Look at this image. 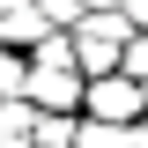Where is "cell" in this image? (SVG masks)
Wrapping results in <instances>:
<instances>
[{
  "mask_svg": "<svg viewBox=\"0 0 148 148\" xmlns=\"http://www.w3.org/2000/svg\"><path fill=\"white\" fill-rule=\"evenodd\" d=\"M82 96H89V74L74 67V37L59 30V37H45L30 52V104L37 111H74L82 119Z\"/></svg>",
  "mask_w": 148,
  "mask_h": 148,
  "instance_id": "6da1fadb",
  "label": "cell"
},
{
  "mask_svg": "<svg viewBox=\"0 0 148 148\" xmlns=\"http://www.w3.org/2000/svg\"><path fill=\"white\" fill-rule=\"evenodd\" d=\"M67 37H74V67L89 74V82H104V74L126 67V52H133V37H141V30H133L126 15H82Z\"/></svg>",
  "mask_w": 148,
  "mask_h": 148,
  "instance_id": "7a4b0ae2",
  "label": "cell"
},
{
  "mask_svg": "<svg viewBox=\"0 0 148 148\" xmlns=\"http://www.w3.org/2000/svg\"><path fill=\"white\" fill-rule=\"evenodd\" d=\"M82 119H96V126H141L148 119V89L126 82V74H104V82H89V96H82Z\"/></svg>",
  "mask_w": 148,
  "mask_h": 148,
  "instance_id": "3957f363",
  "label": "cell"
},
{
  "mask_svg": "<svg viewBox=\"0 0 148 148\" xmlns=\"http://www.w3.org/2000/svg\"><path fill=\"white\" fill-rule=\"evenodd\" d=\"M45 37H59L37 15V0H0V52H37Z\"/></svg>",
  "mask_w": 148,
  "mask_h": 148,
  "instance_id": "277c9868",
  "label": "cell"
},
{
  "mask_svg": "<svg viewBox=\"0 0 148 148\" xmlns=\"http://www.w3.org/2000/svg\"><path fill=\"white\" fill-rule=\"evenodd\" d=\"M74 141H82V119L74 111H45L37 133H30V148H74Z\"/></svg>",
  "mask_w": 148,
  "mask_h": 148,
  "instance_id": "5b68a950",
  "label": "cell"
},
{
  "mask_svg": "<svg viewBox=\"0 0 148 148\" xmlns=\"http://www.w3.org/2000/svg\"><path fill=\"white\" fill-rule=\"evenodd\" d=\"M30 96V52H0V104Z\"/></svg>",
  "mask_w": 148,
  "mask_h": 148,
  "instance_id": "8992f818",
  "label": "cell"
},
{
  "mask_svg": "<svg viewBox=\"0 0 148 148\" xmlns=\"http://www.w3.org/2000/svg\"><path fill=\"white\" fill-rule=\"evenodd\" d=\"M37 119H45V111H37L30 96H22V104H0V141H30Z\"/></svg>",
  "mask_w": 148,
  "mask_h": 148,
  "instance_id": "52a82bcc",
  "label": "cell"
},
{
  "mask_svg": "<svg viewBox=\"0 0 148 148\" xmlns=\"http://www.w3.org/2000/svg\"><path fill=\"white\" fill-rule=\"evenodd\" d=\"M74 148H141V141H133V126H96V119H82V141Z\"/></svg>",
  "mask_w": 148,
  "mask_h": 148,
  "instance_id": "ba28073f",
  "label": "cell"
},
{
  "mask_svg": "<svg viewBox=\"0 0 148 148\" xmlns=\"http://www.w3.org/2000/svg\"><path fill=\"white\" fill-rule=\"evenodd\" d=\"M37 15L52 22V30H74V22L89 15V8H82V0H37Z\"/></svg>",
  "mask_w": 148,
  "mask_h": 148,
  "instance_id": "9c48e42d",
  "label": "cell"
},
{
  "mask_svg": "<svg viewBox=\"0 0 148 148\" xmlns=\"http://www.w3.org/2000/svg\"><path fill=\"white\" fill-rule=\"evenodd\" d=\"M119 74H126V82H141V89H148V37H133V52H126V67H119Z\"/></svg>",
  "mask_w": 148,
  "mask_h": 148,
  "instance_id": "30bf717a",
  "label": "cell"
},
{
  "mask_svg": "<svg viewBox=\"0 0 148 148\" xmlns=\"http://www.w3.org/2000/svg\"><path fill=\"white\" fill-rule=\"evenodd\" d=\"M126 22H133V30L148 37V0H126Z\"/></svg>",
  "mask_w": 148,
  "mask_h": 148,
  "instance_id": "8fae6325",
  "label": "cell"
},
{
  "mask_svg": "<svg viewBox=\"0 0 148 148\" xmlns=\"http://www.w3.org/2000/svg\"><path fill=\"white\" fill-rule=\"evenodd\" d=\"M89 15H126V0H82Z\"/></svg>",
  "mask_w": 148,
  "mask_h": 148,
  "instance_id": "7c38bea8",
  "label": "cell"
},
{
  "mask_svg": "<svg viewBox=\"0 0 148 148\" xmlns=\"http://www.w3.org/2000/svg\"><path fill=\"white\" fill-rule=\"evenodd\" d=\"M0 148H30V141H0Z\"/></svg>",
  "mask_w": 148,
  "mask_h": 148,
  "instance_id": "4fadbf2b",
  "label": "cell"
}]
</instances>
